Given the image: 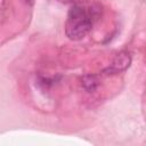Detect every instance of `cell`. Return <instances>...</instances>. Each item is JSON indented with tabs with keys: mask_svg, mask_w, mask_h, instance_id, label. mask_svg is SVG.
Masks as SVG:
<instances>
[{
	"mask_svg": "<svg viewBox=\"0 0 146 146\" xmlns=\"http://www.w3.org/2000/svg\"><path fill=\"white\" fill-rule=\"evenodd\" d=\"M131 64V56L129 52L127 51H120L119 54H116V56L114 57L111 67L108 68V71L111 73H119L122 71H125Z\"/></svg>",
	"mask_w": 146,
	"mask_h": 146,
	"instance_id": "cell-2",
	"label": "cell"
},
{
	"mask_svg": "<svg viewBox=\"0 0 146 146\" xmlns=\"http://www.w3.org/2000/svg\"><path fill=\"white\" fill-rule=\"evenodd\" d=\"M82 86H83V88L87 91L91 92V91H94L97 88V86H98V79L95 75H91V74L84 75L82 78Z\"/></svg>",
	"mask_w": 146,
	"mask_h": 146,
	"instance_id": "cell-3",
	"label": "cell"
},
{
	"mask_svg": "<svg viewBox=\"0 0 146 146\" xmlns=\"http://www.w3.org/2000/svg\"><path fill=\"white\" fill-rule=\"evenodd\" d=\"M24 1H25L27 5H32V3L34 2V0H24Z\"/></svg>",
	"mask_w": 146,
	"mask_h": 146,
	"instance_id": "cell-4",
	"label": "cell"
},
{
	"mask_svg": "<svg viewBox=\"0 0 146 146\" xmlns=\"http://www.w3.org/2000/svg\"><path fill=\"white\" fill-rule=\"evenodd\" d=\"M98 17V8L76 3L68 11L65 24V33L71 40H80L92 29L94 22Z\"/></svg>",
	"mask_w": 146,
	"mask_h": 146,
	"instance_id": "cell-1",
	"label": "cell"
}]
</instances>
